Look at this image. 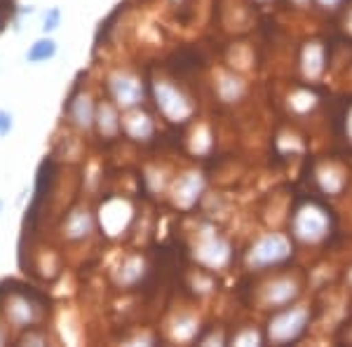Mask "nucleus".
<instances>
[{
  "mask_svg": "<svg viewBox=\"0 0 352 347\" xmlns=\"http://www.w3.org/2000/svg\"><path fill=\"white\" fill-rule=\"evenodd\" d=\"M294 237L287 232H263L256 240L249 244V249L244 251V265L252 272H265V270H277V267L287 265L294 258Z\"/></svg>",
  "mask_w": 352,
  "mask_h": 347,
  "instance_id": "f257e3e1",
  "label": "nucleus"
},
{
  "mask_svg": "<svg viewBox=\"0 0 352 347\" xmlns=\"http://www.w3.org/2000/svg\"><path fill=\"white\" fill-rule=\"evenodd\" d=\"M312 312L308 305H287L282 310H272L263 326L265 340L272 345H292L298 343L310 328Z\"/></svg>",
  "mask_w": 352,
  "mask_h": 347,
  "instance_id": "f03ea898",
  "label": "nucleus"
},
{
  "mask_svg": "<svg viewBox=\"0 0 352 347\" xmlns=\"http://www.w3.org/2000/svg\"><path fill=\"white\" fill-rule=\"evenodd\" d=\"M289 232L300 247H320L331 235V219H329L324 207L315 202H305L289 219Z\"/></svg>",
  "mask_w": 352,
  "mask_h": 347,
  "instance_id": "7ed1b4c3",
  "label": "nucleus"
},
{
  "mask_svg": "<svg viewBox=\"0 0 352 347\" xmlns=\"http://www.w3.org/2000/svg\"><path fill=\"white\" fill-rule=\"evenodd\" d=\"M192 258L209 272L228 270L232 263V247L217 227L209 225L197 235V242L192 247Z\"/></svg>",
  "mask_w": 352,
  "mask_h": 347,
  "instance_id": "20e7f679",
  "label": "nucleus"
},
{
  "mask_svg": "<svg viewBox=\"0 0 352 347\" xmlns=\"http://www.w3.org/2000/svg\"><path fill=\"white\" fill-rule=\"evenodd\" d=\"M153 94H155V106L164 115V120L172 124H184L192 120L195 115V104L184 89H179L169 80H157L153 85Z\"/></svg>",
  "mask_w": 352,
  "mask_h": 347,
  "instance_id": "39448f33",
  "label": "nucleus"
},
{
  "mask_svg": "<svg viewBox=\"0 0 352 347\" xmlns=\"http://www.w3.org/2000/svg\"><path fill=\"white\" fill-rule=\"evenodd\" d=\"M300 293H303V284H300L296 275H275L268 282L261 284L256 300L263 310L272 312L298 303Z\"/></svg>",
  "mask_w": 352,
  "mask_h": 347,
  "instance_id": "423d86ee",
  "label": "nucleus"
},
{
  "mask_svg": "<svg viewBox=\"0 0 352 347\" xmlns=\"http://www.w3.org/2000/svg\"><path fill=\"white\" fill-rule=\"evenodd\" d=\"M207 192V179L202 172H186L174 181L172 186V200L179 209L190 212L192 207H197V202Z\"/></svg>",
  "mask_w": 352,
  "mask_h": 347,
  "instance_id": "0eeeda50",
  "label": "nucleus"
},
{
  "mask_svg": "<svg viewBox=\"0 0 352 347\" xmlns=\"http://www.w3.org/2000/svg\"><path fill=\"white\" fill-rule=\"evenodd\" d=\"M247 80L242 78V73L230 71V68H219L214 73V94L223 106H237L247 99Z\"/></svg>",
  "mask_w": 352,
  "mask_h": 347,
  "instance_id": "6e6552de",
  "label": "nucleus"
},
{
  "mask_svg": "<svg viewBox=\"0 0 352 347\" xmlns=\"http://www.w3.org/2000/svg\"><path fill=\"white\" fill-rule=\"evenodd\" d=\"M327 45L317 38L303 43L298 52V71L308 82H317L327 73Z\"/></svg>",
  "mask_w": 352,
  "mask_h": 347,
  "instance_id": "1a4fd4ad",
  "label": "nucleus"
},
{
  "mask_svg": "<svg viewBox=\"0 0 352 347\" xmlns=\"http://www.w3.org/2000/svg\"><path fill=\"white\" fill-rule=\"evenodd\" d=\"M111 87V94L113 99H116V104L120 108H136L141 104V99H144V87H141V82L136 80L134 76H127V73H118V76L111 78L109 82Z\"/></svg>",
  "mask_w": 352,
  "mask_h": 347,
  "instance_id": "9d476101",
  "label": "nucleus"
},
{
  "mask_svg": "<svg viewBox=\"0 0 352 347\" xmlns=\"http://www.w3.org/2000/svg\"><path fill=\"white\" fill-rule=\"evenodd\" d=\"M315 181L322 192H327V195H331V197H338V195H343L345 186H348V172H345V167L338 162H324L317 167Z\"/></svg>",
  "mask_w": 352,
  "mask_h": 347,
  "instance_id": "9b49d317",
  "label": "nucleus"
},
{
  "mask_svg": "<svg viewBox=\"0 0 352 347\" xmlns=\"http://www.w3.org/2000/svg\"><path fill=\"white\" fill-rule=\"evenodd\" d=\"M66 111H68V117H71V122L76 124V127H80V129H92L94 127L96 108H94L92 99H89L87 94L73 96V99L68 101Z\"/></svg>",
  "mask_w": 352,
  "mask_h": 347,
  "instance_id": "f8f14e48",
  "label": "nucleus"
},
{
  "mask_svg": "<svg viewBox=\"0 0 352 347\" xmlns=\"http://www.w3.org/2000/svg\"><path fill=\"white\" fill-rule=\"evenodd\" d=\"M124 129H127V134L134 136L136 141H148L153 132H155V124H153V120L146 113L136 111L132 115L124 117Z\"/></svg>",
  "mask_w": 352,
  "mask_h": 347,
  "instance_id": "ddd939ff",
  "label": "nucleus"
},
{
  "mask_svg": "<svg viewBox=\"0 0 352 347\" xmlns=\"http://www.w3.org/2000/svg\"><path fill=\"white\" fill-rule=\"evenodd\" d=\"M94 124L99 127V132L104 136H109V139H113V136L122 129V122H120V117H118V111L111 104H101L99 108H96Z\"/></svg>",
  "mask_w": 352,
  "mask_h": 347,
  "instance_id": "4468645a",
  "label": "nucleus"
},
{
  "mask_svg": "<svg viewBox=\"0 0 352 347\" xmlns=\"http://www.w3.org/2000/svg\"><path fill=\"white\" fill-rule=\"evenodd\" d=\"M56 49H59V47H56V43L50 36L38 38V41L26 49V61H28V64H45V61L54 59Z\"/></svg>",
  "mask_w": 352,
  "mask_h": 347,
  "instance_id": "2eb2a0df",
  "label": "nucleus"
},
{
  "mask_svg": "<svg viewBox=\"0 0 352 347\" xmlns=\"http://www.w3.org/2000/svg\"><path fill=\"white\" fill-rule=\"evenodd\" d=\"M315 106L317 96L308 87H298L296 92L289 94V111L296 113V115H308V113L315 111Z\"/></svg>",
  "mask_w": 352,
  "mask_h": 347,
  "instance_id": "dca6fc26",
  "label": "nucleus"
},
{
  "mask_svg": "<svg viewBox=\"0 0 352 347\" xmlns=\"http://www.w3.org/2000/svg\"><path fill=\"white\" fill-rule=\"evenodd\" d=\"M232 345H263L265 343V333L258 331L256 326H252V324H247V326H242L240 331L230 338Z\"/></svg>",
  "mask_w": 352,
  "mask_h": 347,
  "instance_id": "f3484780",
  "label": "nucleus"
},
{
  "mask_svg": "<svg viewBox=\"0 0 352 347\" xmlns=\"http://www.w3.org/2000/svg\"><path fill=\"white\" fill-rule=\"evenodd\" d=\"M59 26H61V10L59 8L47 10V14H45V21H43V33H45V36H50V33H54Z\"/></svg>",
  "mask_w": 352,
  "mask_h": 347,
  "instance_id": "a211bd4d",
  "label": "nucleus"
},
{
  "mask_svg": "<svg viewBox=\"0 0 352 347\" xmlns=\"http://www.w3.org/2000/svg\"><path fill=\"white\" fill-rule=\"evenodd\" d=\"M197 343H200V345H214V343L226 345V343H228V338H226L223 328H219V331H214V328H212L207 335H197Z\"/></svg>",
  "mask_w": 352,
  "mask_h": 347,
  "instance_id": "6ab92c4d",
  "label": "nucleus"
},
{
  "mask_svg": "<svg viewBox=\"0 0 352 347\" xmlns=\"http://www.w3.org/2000/svg\"><path fill=\"white\" fill-rule=\"evenodd\" d=\"M345 5V0H315V8L322 12H338Z\"/></svg>",
  "mask_w": 352,
  "mask_h": 347,
  "instance_id": "aec40b11",
  "label": "nucleus"
},
{
  "mask_svg": "<svg viewBox=\"0 0 352 347\" xmlns=\"http://www.w3.org/2000/svg\"><path fill=\"white\" fill-rule=\"evenodd\" d=\"M12 124H14L12 122V115H10L8 111H3V108H0V139L12 132Z\"/></svg>",
  "mask_w": 352,
  "mask_h": 347,
  "instance_id": "412c9836",
  "label": "nucleus"
},
{
  "mask_svg": "<svg viewBox=\"0 0 352 347\" xmlns=\"http://www.w3.org/2000/svg\"><path fill=\"white\" fill-rule=\"evenodd\" d=\"M292 3L294 10H298V12H305V10L315 8V0H289Z\"/></svg>",
  "mask_w": 352,
  "mask_h": 347,
  "instance_id": "4be33fe9",
  "label": "nucleus"
},
{
  "mask_svg": "<svg viewBox=\"0 0 352 347\" xmlns=\"http://www.w3.org/2000/svg\"><path fill=\"white\" fill-rule=\"evenodd\" d=\"M343 26H345V31H348V33H350V36H352V8L348 10V12H345Z\"/></svg>",
  "mask_w": 352,
  "mask_h": 347,
  "instance_id": "5701e85b",
  "label": "nucleus"
},
{
  "mask_svg": "<svg viewBox=\"0 0 352 347\" xmlns=\"http://www.w3.org/2000/svg\"><path fill=\"white\" fill-rule=\"evenodd\" d=\"M345 129H348V136H350V141H352V111L348 113V120H345Z\"/></svg>",
  "mask_w": 352,
  "mask_h": 347,
  "instance_id": "b1692460",
  "label": "nucleus"
},
{
  "mask_svg": "<svg viewBox=\"0 0 352 347\" xmlns=\"http://www.w3.org/2000/svg\"><path fill=\"white\" fill-rule=\"evenodd\" d=\"M345 282H348V287L352 289V267L348 270V275H345Z\"/></svg>",
  "mask_w": 352,
  "mask_h": 347,
  "instance_id": "393cba45",
  "label": "nucleus"
},
{
  "mask_svg": "<svg viewBox=\"0 0 352 347\" xmlns=\"http://www.w3.org/2000/svg\"><path fill=\"white\" fill-rule=\"evenodd\" d=\"M252 3H256V5H268V3H272V0H252Z\"/></svg>",
  "mask_w": 352,
  "mask_h": 347,
  "instance_id": "a878e982",
  "label": "nucleus"
},
{
  "mask_svg": "<svg viewBox=\"0 0 352 347\" xmlns=\"http://www.w3.org/2000/svg\"><path fill=\"white\" fill-rule=\"evenodd\" d=\"M0 212H3V200H0Z\"/></svg>",
  "mask_w": 352,
  "mask_h": 347,
  "instance_id": "bb28decb",
  "label": "nucleus"
}]
</instances>
